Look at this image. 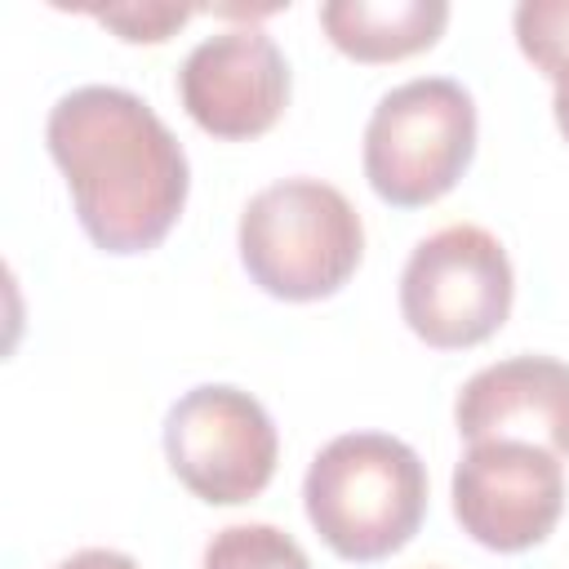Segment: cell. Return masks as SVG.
Masks as SVG:
<instances>
[{
    "mask_svg": "<svg viewBox=\"0 0 569 569\" xmlns=\"http://www.w3.org/2000/svg\"><path fill=\"white\" fill-rule=\"evenodd\" d=\"M516 40H520L525 58L556 80L569 67V0L516 4Z\"/></svg>",
    "mask_w": 569,
    "mask_h": 569,
    "instance_id": "7c38bea8",
    "label": "cell"
},
{
    "mask_svg": "<svg viewBox=\"0 0 569 569\" xmlns=\"http://www.w3.org/2000/svg\"><path fill=\"white\" fill-rule=\"evenodd\" d=\"M164 453L173 476L204 502L236 507L258 498L276 476V422L227 382L191 387L164 418Z\"/></svg>",
    "mask_w": 569,
    "mask_h": 569,
    "instance_id": "8992f818",
    "label": "cell"
},
{
    "mask_svg": "<svg viewBox=\"0 0 569 569\" xmlns=\"http://www.w3.org/2000/svg\"><path fill=\"white\" fill-rule=\"evenodd\" d=\"M200 569H311V560L276 525H227L209 538Z\"/></svg>",
    "mask_w": 569,
    "mask_h": 569,
    "instance_id": "8fae6325",
    "label": "cell"
},
{
    "mask_svg": "<svg viewBox=\"0 0 569 569\" xmlns=\"http://www.w3.org/2000/svg\"><path fill=\"white\" fill-rule=\"evenodd\" d=\"M84 236L107 253L156 249L191 187L187 151L129 89L84 84L53 102L44 124Z\"/></svg>",
    "mask_w": 569,
    "mask_h": 569,
    "instance_id": "6da1fadb",
    "label": "cell"
},
{
    "mask_svg": "<svg viewBox=\"0 0 569 569\" xmlns=\"http://www.w3.org/2000/svg\"><path fill=\"white\" fill-rule=\"evenodd\" d=\"M58 569H138V560L124 551H111V547H84V551L67 556Z\"/></svg>",
    "mask_w": 569,
    "mask_h": 569,
    "instance_id": "5bb4252c",
    "label": "cell"
},
{
    "mask_svg": "<svg viewBox=\"0 0 569 569\" xmlns=\"http://www.w3.org/2000/svg\"><path fill=\"white\" fill-rule=\"evenodd\" d=\"M551 107H556V124H560V133L569 138V67L556 76V98H551Z\"/></svg>",
    "mask_w": 569,
    "mask_h": 569,
    "instance_id": "9a60e30c",
    "label": "cell"
},
{
    "mask_svg": "<svg viewBox=\"0 0 569 569\" xmlns=\"http://www.w3.org/2000/svg\"><path fill=\"white\" fill-rule=\"evenodd\" d=\"M98 22H107L111 31H120L124 40H147V44H160L169 40V31H178L191 9L182 4H120V9H93Z\"/></svg>",
    "mask_w": 569,
    "mask_h": 569,
    "instance_id": "4fadbf2b",
    "label": "cell"
},
{
    "mask_svg": "<svg viewBox=\"0 0 569 569\" xmlns=\"http://www.w3.org/2000/svg\"><path fill=\"white\" fill-rule=\"evenodd\" d=\"M178 98L204 133L231 142L258 138L289 102V62L267 31L227 27L182 58Z\"/></svg>",
    "mask_w": 569,
    "mask_h": 569,
    "instance_id": "ba28073f",
    "label": "cell"
},
{
    "mask_svg": "<svg viewBox=\"0 0 569 569\" xmlns=\"http://www.w3.org/2000/svg\"><path fill=\"white\" fill-rule=\"evenodd\" d=\"M453 418L471 445L525 440L565 458L569 453V365L551 356L498 360L462 382Z\"/></svg>",
    "mask_w": 569,
    "mask_h": 569,
    "instance_id": "9c48e42d",
    "label": "cell"
},
{
    "mask_svg": "<svg viewBox=\"0 0 569 569\" xmlns=\"http://www.w3.org/2000/svg\"><path fill=\"white\" fill-rule=\"evenodd\" d=\"M565 507V467L525 440H476L453 467V516L489 551L538 547Z\"/></svg>",
    "mask_w": 569,
    "mask_h": 569,
    "instance_id": "52a82bcc",
    "label": "cell"
},
{
    "mask_svg": "<svg viewBox=\"0 0 569 569\" xmlns=\"http://www.w3.org/2000/svg\"><path fill=\"white\" fill-rule=\"evenodd\" d=\"M511 258L498 236L476 222L440 227L400 271V316L427 347L440 351L476 347L498 333L511 316Z\"/></svg>",
    "mask_w": 569,
    "mask_h": 569,
    "instance_id": "5b68a950",
    "label": "cell"
},
{
    "mask_svg": "<svg viewBox=\"0 0 569 569\" xmlns=\"http://www.w3.org/2000/svg\"><path fill=\"white\" fill-rule=\"evenodd\" d=\"M302 502L316 533L342 560H382L422 525L427 467L387 431H347L311 458Z\"/></svg>",
    "mask_w": 569,
    "mask_h": 569,
    "instance_id": "7a4b0ae2",
    "label": "cell"
},
{
    "mask_svg": "<svg viewBox=\"0 0 569 569\" xmlns=\"http://www.w3.org/2000/svg\"><path fill=\"white\" fill-rule=\"evenodd\" d=\"M445 0H329L320 4L325 36L356 62H396L440 40Z\"/></svg>",
    "mask_w": 569,
    "mask_h": 569,
    "instance_id": "30bf717a",
    "label": "cell"
},
{
    "mask_svg": "<svg viewBox=\"0 0 569 569\" xmlns=\"http://www.w3.org/2000/svg\"><path fill=\"white\" fill-rule=\"evenodd\" d=\"M476 151V102L449 76H418L382 93L365 124V178L396 204L440 200Z\"/></svg>",
    "mask_w": 569,
    "mask_h": 569,
    "instance_id": "277c9868",
    "label": "cell"
},
{
    "mask_svg": "<svg viewBox=\"0 0 569 569\" xmlns=\"http://www.w3.org/2000/svg\"><path fill=\"white\" fill-rule=\"evenodd\" d=\"M365 253V227L351 200L320 178L262 187L240 213V262L258 289L284 302L338 293Z\"/></svg>",
    "mask_w": 569,
    "mask_h": 569,
    "instance_id": "3957f363",
    "label": "cell"
}]
</instances>
